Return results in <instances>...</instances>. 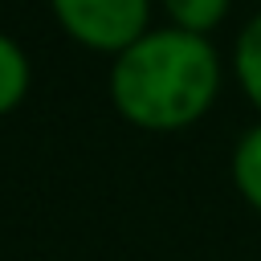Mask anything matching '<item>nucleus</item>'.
Here are the masks:
<instances>
[{
	"instance_id": "obj_4",
	"label": "nucleus",
	"mask_w": 261,
	"mask_h": 261,
	"mask_svg": "<svg viewBox=\"0 0 261 261\" xmlns=\"http://www.w3.org/2000/svg\"><path fill=\"white\" fill-rule=\"evenodd\" d=\"M228 179H232L237 196L261 216V118L245 135H237L232 155H228Z\"/></svg>"
},
{
	"instance_id": "obj_6",
	"label": "nucleus",
	"mask_w": 261,
	"mask_h": 261,
	"mask_svg": "<svg viewBox=\"0 0 261 261\" xmlns=\"http://www.w3.org/2000/svg\"><path fill=\"white\" fill-rule=\"evenodd\" d=\"M159 8H163V16H167V24L208 37V33H216V29L228 20L232 0H159Z\"/></svg>"
},
{
	"instance_id": "obj_5",
	"label": "nucleus",
	"mask_w": 261,
	"mask_h": 261,
	"mask_svg": "<svg viewBox=\"0 0 261 261\" xmlns=\"http://www.w3.org/2000/svg\"><path fill=\"white\" fill-rule=\"evenodd\" d=\"M29 86H33L29 53H24L8 33H0V118L12 114V110L29 98Z\"/></svg>"
},
{
	"instance_id": "obj_1",
	"label": "nucleus",
	"mask_w": 261,
	"mask_h": 261,
	"mask_svg": "<svg viewBox=\"0 0 261 261\" xmlns=\"http://www.w3.org/2000/svg\"><path fill=\"white\" fill-rule=\"evenodd\" d=\"M224 90V61L208 37L159 24L110 57V106L122 122L175 135L204 122Z\"/></svg>"
},
{
	"instance_id": "obj_2",
	"label": "nucleus",
	"mask_w": 261,
	"mask_h": 261,
	"mask_svg": "<svg viewBox=\"0 0 261 261\" xmlns=\"http://www.w3.org/2000/svg\"><path fill=\"white\" fill-rule=\"evenodd\" d=\"M151 4L155 0H49V12L73 45L118 57L151 29Z\"/></svg>"
},
{
	"instance_id": "obj_3",
	"label": "nucleus",
	"mask_w": 261,
	"mask_h": 261,
	"mask_svg": "<svg viewBox=\"0 0 261 261\" xmlns=\"http://www.w3.org/2000/svg\"><path fill=\"white\" fill-rule=\"evenodd\" d=\"M228 73L237 82V90L249 98V106L261 114V12H253L245 20V29L232 41V57H228Z\"/></svg>"
}]
</instances>
